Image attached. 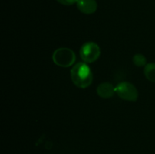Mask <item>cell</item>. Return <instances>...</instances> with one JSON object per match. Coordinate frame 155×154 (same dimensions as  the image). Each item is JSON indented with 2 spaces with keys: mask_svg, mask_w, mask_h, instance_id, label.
<instances>
[{
  "mask_svg": "<svg viewBox=\"0 0 155 154\" xmlns=\"http://www.w3.org/2000/svg\"><path fill=\"white\" fill-rule=\"evenodd\" d=\"M115 92L121 99L131 102H136L139 97L136 88L134 85L128 82H120L115 87Z\"/></svg>",
  "mask_w": 155,
  "mask_h": 154,
  "instance_id": "cell-4",
  "label": "cell"
},
{
  "mask_svg": "<svg viewBox=\"0 0 155 154\" xmlns=\"http://www.w3.org/2000/svg\"><path fill=\"white\" fill-rule=\"evenodd\" d=\"M96 91L98 96L105 99L111 98L114 93H116L114 86L110 82H103L99 84L97 87Z\"/></svg>",
  "mask_w": 155,
  "mask_h": 154,
  "instance_id": "cell-6",
  "label": "cell"
},
{
  "mask_svg": "<svg viewBox=\"0 0 155 154\" xmlns=\"http://www.w3.org/2000/svg\"><path fill=\"white\" fill-rule=\"evenodd\" d=\"M77 6L79 11L85 14H92L98 8V4L95 0H78Z\"/></svg>",
  "mask_w": 155,
  "mask_h": 154,
  "instance_id": "cell-5",
  "label": "cell"
},
{
  "mask_svg": "<svg viewBox=\"0 0 155 154\" xmlns=\"http://www.w3.org/2000/svg\"><path fill=\"white\" fill-rule=\"evenodd\" d=\"M52 60L57 66L69 67L76 60V54L73 50L68 48H60L54 51Z\"/></svg>",
  "mask_w": 155,
  "mask_h": 154,
  "instance_id": "cell-2",
  "label": "cell"
},
{
  "mask_svg": "<svg viewBox=\"0 0 155 154\" xmlns=\"http://www.w3.org/2000/svg\"><path fill=\"white\" fill-rule=\"evenodd\" d=\"M133 63L136 66H144L147 64L146 57L142 54H136L133 57Z\"/></svg>",
  "mask_w": 155,
  "mask_h": 154,
  "instance_id": "cell-8",
  "label": "cell"
},
{
  "mask_svg": "<svg viewBox=\"0 0 155 154\" xmlns=\"http://www.w3.org/2000/svg\"><path fill=\"white\" fill-rule=\"evenodd\" d=\"M58 2H59L60 4L63 5H67L70 6L72 5L75 4L77 2L78 0H57Z\"/></svg>",
  "mask_w": 155,
  "mask_h": 154,
  "instance_id": "cell-9",
  "label": "cell"
},
{
  "mask_svg": "<svg viewBox=\"0 0 155 154\" xmlns=\"http://www.w3.org/2000/svg\"><path fill=\"white\" fill-rule=\"evenodd\" d=\"M101 50L98 44L89 42L83 44L80 50V56L82 60L86 63H93L100 57Z\"/></svg>",
  "mask_w": 155,
  "mask_h": 154,
  "instance_id": "cell-3",
  "label": "cell"
},
{
  "mask_svg": "<svg viewBox=\"0 0 155 154\" xmlns=\"http://www.w3.org/2000/svg\"><path fill=\"white\" fill-rule=\"evenodd\" d=\"M71 77L73 83L80 88H86L93 80L91 68L85 62H80L74 65L71 70Z\"/></svg>",
  "mask_w": 155,
  "mask_h": 154,
  "instance_id": "cell-1",
  "label": "cell"
},
{
  "mask_svg": "<svg viewBox=\"0 0 155 154\" xmlns=\"http://www.w3.org/2000/svg\"><path fill=\"white\" fill-rule=\"evenodd\" d=\"M144 74L147 79L155 83V63H149L145 65Z\"/></svg>",
  "mask_w": 155,
  "mask_h": 154,
  "instance_id": "cell-7",
  "label": "cell"
}]
</instances>
